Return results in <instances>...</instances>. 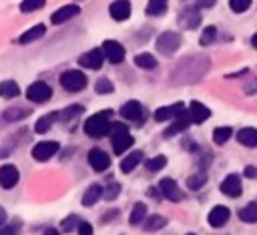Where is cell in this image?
Returning <instances> with one entry per match:
<instances>
[{
    "label": "cell",
    "mask_w": 257,
    "mask_h": 235,
    "mask_svg": "<svg viewBox=\"0 0 257 235\" xmlns=\"http://www.w3.org/2000/svg\"><path fill=\"white\" fill-rule=\"evenodd\" d=\"M108 116H110V110H102V112H96V114L88 116L86 123H84V133L88 137H92V139L104 137L106 133H110V121H108Z\"/></svg>",
    "instance_id": "obj_1"
},
{
    "label": "cell",
    "mask_w": 257,
    "mask_h": 235,
    "mask_svg": "<svg viewBox=\"0 0 257 235\" xmlns=\"http://www.w3.org/2000/svg\"><path fill=\"white\" fill-rule=\"evenodd\" d=\"M110 143H112V151L116 155H122L124 151L131 149L135 139L122 123H110Z\"/></svg>",
    "instance_id": "obj_2"
},
{
    "label": "cell",
    "mask_w": 257,
    "mask_h": 235,
    "mask_svg": "<svg viewBox=\"0 0 257 235\" xmlns=\"http://www.w3.org/2000/svg\"><path fill=\"white\" fill-rule=\"evenodd\" d=\"M60 84H62V88H66L70 92H78V90H82L86 86V74L76 70V68L64 70L60 74Z\"/></svg>",
    "instance_id": "obj_3"
},
{
    "label": "cell",
    "mask_w": 257,
    "mask_h": 235,
    "mask_svg": "<svg viewBox=\"0 0 257 235\" xmlns=\"http://www.w3.org/2000/svg\"><path fill=\"white\" fill-rule=\"evenodd\" d=\"M50 96H52V88H50L46 82H42V80H36V82H32V84L26 88V98H28L30 102L40 104V102L50 100Z\"/></svg>",
    "instance_id": "obj_4"
},
{
    "label": "cell",
    "mask_w": 257,
    "mask_h": 235,
    "mask_svg": "<svg viewBox=\"0 0 257 235\" xmlns=\"http://www.w3.org/2000/svg\"><path fill=\"white\" fill-rule=\"evenodd\" d=\"M181 46V34L179 32H163L157 38V48L163 54H173Z\"/></svg>",
    "instance_id": "obj_5"
},
{
    "label": "cell",
    "mask_w": 257,
    "mask_h": 235,
    "mask_svg": "<svg viewBox=\"0 0 257 235\" xmlns=\"http://www.w3.org/2000/svg\"><path fill=\"white\" fill-rule=\"evenodd\" d=\"M104 52L102 48H92L88 52H84L80 58H78V64H82L84 68H90V70H98L102 66V60H104Z\"/></svg>",
    "instance_id": "obj_6"
},
{
    "label": "cell",
    "mask_w": 257,
    "mask_h": 235,
    "mask_svg": "<svg viewBox=\"0 0 257 235\" xmlns=\"http://www.w3.org/2000/svg\"><path fill=\"white\" fill-rule=\"evenodd\" d=\"M102 52H104L106 60H110L112 64H118V62L124 60V48L116 40H104L102 42Z\"/></svg>",
    "instance_id": "obj_7"
},
{
    "label": "cell",
    "mask_w": 257,
    "mask_h": 235,
    "mask_svg": "<svg viewBox=\"0 0 257 235\" xmlns=\"http://www.w3.org/2000/svg\"><path fill=\"white\" fill-rule=\"evenodd\" d=\"M56 151H58V143L56 141H40V143L34 145L32 157L36 161H48Z\"/></svg>",
    "instance_id": "obj_8"
},
{
    "label": "cell",
    "mask_w": 257,
    "mask_h": 235,
    "mask_svg": "<svg viewBox=\"0 0 257 235\" xmlns=\"http://www.w3.org/2000/svg\"><path fill=\"white\" fill-rule=\"evenodd\" d=\"M88 163H90V167H92L94 171H106L108 165H110V157H108L102 149L94 147V149L88 151Z\"/></svg>",
    "instance_id": "obj_9"
},
{
    "label": "cell",
    "mask_w": 257,
    "mask_h": 235,
    "mask_svg": "<svg viewBox=\"0 0 257 235\" xmlns=\"http://www.w3.org/2000/svg\"><path fill=\"white\" fill-rule=\"evenodd\" d=\"M241 191H243V187H241V179H239V175H227L225 177V181L221 183V193L223 195H227V197H239L241 195Z\"/></svg>",
    "instance_id": "obj_10"
},
{
    "label": "cell",
    "mask_w": 257,
    "mask_h": 235,
    "mask_svg": "<svg viewBox=\"0 0 257 235\" xmlns=\"http://www.w3.org/2000/svg\"><path fill=\"white\" fill-rule=\"evenodd\" d=\"M159 189H161V193H163V197L165 199H169V201H181L183 199V193H181V189H179V185H177V181H173V179H163L161 183H159Z\"/></svg>",
    "instance_id": "obj_11"
},
{
    "label": "cell",
    "mask_w": 257,
    "mask_h": 235,
    "mask_svg": "<svg viewBox=\"0 0 257 235\" xmlns=\"http://www.w3.org/2000/svg\"><path fill=\"white\" fill-rule=\"evenodd\" d=\"M18 179H20V173H18V169L14 165L8 163V165L0 167V185L4 189H12L18 183Z\"/></svg>",
    "instance_id": "obj_12"
},
{
    "label": "cell",
    "mask_w": 257,
    "mask_h": 235,
    "mask_svg": "<svg viewBox=\"0 0 257 235\" xmlns=\"http://www.w3.org/2000/svg\"><path fill=\"white\" fill-rule=\"evenodd\" d=\"M78 14H80V6H78V4H66V6L58 8V10L50 16V20H52V24H62V22H66V20L78 16Z\"/></svg>",
    "instance_id": "obj_13"
},
{
    "label": "cell",
    "mask_w": 257,
    "mask_h": 235,
    "mask_svg": "<svg viewBox=\"0 0 257 235\" xmlns=\"http://www.w3.org/2000/svg\"><path fill=\"white\" fill-rule=\"evenodd\" d=\"M143 114H145V110H143V104H141L139 100H128V102H124V104L120 106V116H122V119L141 121Z\"/></svg>",
    "instance_id": "obj_14"
},
{
    "label": "cell",
    "mask_w": 257,
    "mask_h": 235,
    "mask_svg": "<svg viewBox=\"0 0 257 235\" xmlns=\"http://www.w3.org/2000/svg\"><path fill=\"white\" fill-rule=\"evenodd\" d=\"M183 110H185V104H183V102H175V104H169V106H161V108L155 110V121L163 123V121L175 119V116H179Z\"/></svg>",
    "instance_id": "obj_15"
},
{
    "label": "cell",
    "mask_w": 257,
    "mask_h": 235,
    "mask_svg": "<svg viewBox=\"0 0 257 235\" xmlns=\"http://www.w3.org/2000/svg\"><path fill=\"white\" fill-rule=\"evenodd\" d=\"M229 217H231V213H229V209L225 207V205H217V207H213L211 209V213H209V225L211 227H223L227 221H229Z\"/></svg>",
    "instance_id": "obj_16"
},
{
    "label": "cell",
    "mask_w": 257,
    "mask_h": 235,
    "mask_svg": "<svg viewBox=\"0 0 257 235\" xmlns=\"http://www.w3.org/2000/svg\"><path fill=\"white\" fill-rule=\"evenodd\" d=\"M179 22H181V26H185V28H197L199 22H201V14H199V10H197L195 6H187V8L181 12Z\"/></svg>",
    "instance_id": "obj_17"
},
{
    "label": "cell",
    "mask_w": 257,
    "mask_h": 235,
    "mask_svg": "<svg viewBox=\"0 0 257 235\" xmlns=\"http://www.w3.org/2000/svg\"><path fill=\"white\" fill-rule=\"evenodd\" d=\"M189 114H191V121H193V123L201 125V123H205V121L211 116V110H209L203 102L193 100V102L189 104Z\"/></svg>",
    "instance_id": "obj_18"
},
{
    "label": "cell",
    "mask_w": 257,
    "mask_h": 235,
    "mask_svg": "<svg viewBox=\"0 0 257 235\" xmlns=\"http://www.w3.org/2000/svg\"><path fill=\"white\" fill-rule=\"evenodd\" d=\"M191 123H193V121H191L189 110H183L179 116H175V123L165 131V137H173V135H177V133H183Z\"/></svg>",
    "instance_id": "obj_19"
},
{
    "label": "cell",
    "mask_w": 257,
    "mask_h": 235,
    "mask_svg": "<svg viewBox=\"0 0 257 235\" xmlns=\"http://www.w3.org/2000/svg\"><path fill=\"white\" fill-rule=\"evenodd\" d=\"M108 12H110V16L114 18V20H126L128 16H131V2L128 0H114L112 4H110V8H108Z\"/></svg>",
    "instance_id": "obj_20"
},
{
    "label": "cell",
    "mask_w": 257,
    "mask_h": 235,
    "mask_svg": "<svg viewBox=\"0 0 257 235\" xmlns=\"http://www.w3.org/2000/svg\"><path fill=\"white\" fill-rule=\"evenodd\" d=\"M100 197H104V189H102L98 183H94V185H90V187L84 191V195H82V205L90 207V205H94Z\"/></svg>",
    "instance_id": "obj_21"
},
{
    "label": "cell",
    "mask_w": 257,
    "mask_h": 235,
    "mask_svg": "<svg viewBox=\"0 0 257 235\" xmlns=\"http://www.w3.org/2000/svg\"><path fill=\"white\" fill-rule=\"evenodd\" d=\"M237 141H239L241 145H245V147H249V149H253V147H257V129H253V127H247V129H241V131L237 133Z\"/></svg>",
    "instance_id": "obj_22"
},
{
    "label": "cell",
    "mask_w": 257,
    "mask_h": 235,
    "mask_svg": "<svg viewBox=\"0 0 257 235\" xmlns=\"http://www.w3.org/2000/svg\"><path fill=\"white\" fill-rule=\"evenodd\" d=\"M44 32H46V26H44V24H36V26H32V28H28L24 34H20L18 42H20V44L34 42V40H38L40 36H44Z\"/></svg>",
    "instance_id": "obj_23"
},
{
    "label": "cell",
    "mask_w": 257,
    "mask_h": 235,
    "mask_svg": "<svg viewBox=\"0 0 257 235\" xmlns=\"http://www.w3.org/2000/svg\"><path fill=\"white\" fill-rule=\"evenodd\" d=\"M141 161H143V151H133V153H128V155L120 161V171H122V173H131Z\"/></svg>",
    "instance_id": "obj_24"
},
{
    "label": "cell",
    "mask_w": 257,
    "mask_h": 235,
    "mask_svg": "<svg viewBox=\"0 0 257 235\" xmlns=\"http://www.w3.org/2000/svg\"><path fill=\"white\" fill-rule=\"evenodd\" d=\"M28 114H30V108H28V106H12V108H8L2 116H4V121L14 123V121H20V119H26Z\"/></svg>",
    "instance_id": "obj_25"
},
{
    "label": "cell",
    "mask_w": 257,
    "mask_h": 235,
    "mask_svg": "<svg viewBox=\"0 0 257 235\" xmlns=\"http://www.w3.org/2000/svg\"><path fill=\"white\" fill-rule=\"evenodd\" d=\"M20 94V88L16 84V80H2L0 82V96L4 98H14Z\"/></svg>",
    "instance_id": "obj_26"
},
{
    "label": "cell",
    "mask_w": 257,
    "mask_h": 235,
    "mask_svg": "<svg viewBox=\"0 0 257 235\" xmlns=\"http://www.w3.org/2000/svg\"><path fill=\"white\" fill-rule=\"evenodd\" d=\"M239 219L245 223H255L257 221V203H247L245 207L239 209Z\"/></svg>",
    "instance_id": "obj_27"
},
{
    "label": "cell",
    "mask_w": 257,
    "mask_h": 235,
    "mask_svg": "<svg viewBox=\"0 0 257 235\" xmlns=\"http://www.w3.org/2000/svg\"><path fill=\"white\" fill-rule=\"evenodd\" d=\"M135 64H137L139 68L153 70V68L157 66V58H155L153 54H149V52H141V54H137V56H135Z\"/></svg>",
    "instance_id": "obj_28"
},
{
    "label": "cell",
    "mask_w": 257,
    "mask_h": 235,
    "mask_svg": "<svg viewBox=\"0 0 257 235\" xmlns=\"http://www.w3.org/2000/svg\"><path fill=\"white\" fill-rule=\"evenodd\" d=\"M54 121H58L56 112H52V114H44V116H40V119L36 121L34 131H36V133H40V135H44L46 131H50V127H52V123H54Z\"/></svg>",
    "instance_id": "obj_29"
},
{
    "label": "cell",
    "mask_w": 257,
    "mask_h": 235,
    "mask_svg": "<svg viewBox=\"0 0 257 235\" xmlns=\"http://www.w3.org/2000/svg\"><path fill=\"white\" fill-rule=\"evenodd\" d=\"M165 225H167V219L161 217V215H153V217H147V219L143 221L145 231H159V229H163Z\"/></svg>",
    "instance_id": "obj_30"
},
{
    "label": "cell",
    "mask_w": 257,
    "mask_h": 235,
    "mask_svg": "<svg viewBox=\"0 0 257 235\" xmlns=\"http://www.w3.org/2000/svg\"><path fill=\"white\" fill-rule=\"evenodd\" d=\"M167 6H169V0H149L147 14L149 16H161V14H165Z\"/></svg>",
    "instance_id": "obj_31"
},
{
    "label": "cell",
    "mask_w": 257,
    "mask_h": 235,
    "mask_svg": "<svg viewBox=\"0 0 257 235\" xmlns=\"http://www.w3.org/2000/svg\"><path fill=\"white\" fill-rule=\"evenodd\" d=\"M145 215H147V205H145V203H135L133 213H131V217H128L131 225H139V223H143V221H145Z\"/></svg>",
    "instance_id": "obj_32"
},
{
    "label": "cell",
    "mask_w": 257,
    "mask_h": 235,
    "mask_svg": "<svg viewBox=\"0 0 257 235\" xmlns=\"http://www.w3.org/2000/svg\"><path fill=\"white\" fill-rule=\"evenodd\" d=\"M231 135H233V131L229 127H219V129L213 131V143L215 145H225L231 139Z\"/></svg>",
    "instance_id": "obj_33"
},
{
    "label": "cell",
    "mask_w": 257,
    "mask_h": 235,
    "mask_svg": "<svg viewBox=\"0 0 257 235\" xmlns=\"http://www.w3.org/2000/svg\"><path fill=\"white\" fill-rule=\"evenodd\" d=\"M78 112H82V106L80 104H72V106H66L64 110H60V112H56V116H58V121H70V119H74Z\"/></svg>",
    "instance_id": "obj_34"
},
{
    "label": "cell",
    "mask_w": 257,
    "mask_h": 235,
    "mask_svg": "<svg viewBox=\"0 0 257 235\" xmlns=\"http://www.w3.org/2000/svg\"><path fill=\"white\" fill-rule=\"evenodd\" d=\"M165 165H167V157H165V155H157V157H153V159L145 161V167H147L149 171H153V173L161 171Z\"/></svg>",
    "instance_id": "obj_35"
},
{
    "label": "cell",
    "mask_w": 257,
    "mask_h": 235,
    "mask_svg": "<svg viewBox=\"0 0 257 235\" xmlns=\"http://www.w3.org/2000/svg\"><path fill=\"white\" fill-rule=\"evenodd\" d=\"M205 183H207V177H205V173H195V175H191V177L187 179V187H189V189H193V191L201 189Z\"/></svg>",
    "instance_id": "obj_36"
},
{
    "label": "cell",
    "mask_w": 257,
    "mask_h": 235,
    "mask_svg": "<svg viewBox=\"0 0 257 235\" xmlns=\"http://www.w3.org/2000/svg\"><path fill=\"white\" fill-rule=\"evenodd\" d=\"M215 38H217V28H215V26H207V28L203 30L199 42H201V46H207V44H211Z\"/></svg>",
    "instance_id": "obj_37"
},
{
    "label": "cell",
    "mask_w": 257,
    "mask_h": 235,
    "mask_svg": "<svg viewBox=\"0 0 257 235\" xmlns=\"http://www.w3.org/2000/svg\"><path fill=\"white\" fill-rule=\"evenodd\" d=\"M94 90H96L98 94H106V92H112V90H114V86H112V80H108V78H98V80H96V84H94Z\"/></svg>",
    "instance_id": "obj_38"
},
{
    "label": "cell",
    "mask_w": 257,
    "mask_h": 235,
    "mask_svg": "<svg viewBox=\"0 0 257 235\" xmlns=\"http://www.w3.org/2000/svg\"><path fill=\"white\" fill-rule=\"evenodd\" d=\"M42 6H44V0H22L20 10L22 12H34V10L42 8Z\"/></svg>",
    "instance_id": "obj_39"
},
{
    "label": "cell",
    "mask_w": 257,
    "mask_h": 235,
    "mask_svg": "<svg viewBox=\"0 0 257 235\" xmlns=\"http://www.w3.org/2000/svg\"><path fill=\"white\" fill-rule=\"evenodd\" d=\"M78 223H80V221H78L76 215H68V217L62 221V231H64V233H70L74 227H78Z\"/></svg>",
    "instance_id": "obj_40"
},
{
    "label": "cell",
    "mask_w": 257,
    "mask_h": 235,
    "mask_svg": "<svg viewBox=\"0 0 257 235\" xmlns=\"http://www.w3.org/2000/svg\"><path fill=\"white\" fill-rule=\"evenodd\" d=\"M229 6L233 12H245L251 6V0H229Z\"/></svg>",
    "instance_id": "obj_41"
},
{
    "label": "cell",
    "mask_w": 257,
    "mask_h": 235,
    "mask_svg": "<svg viewBox=\"0 0 257 235\" xmlns=\"http://www.w3.org/2000/svg\"><path fill=\"white\" fill-rule=\"evenodd\" d=\"M18 231H20V225H16V223L0 227V235H18Z\"/></svg>",
    "instance_id": "obj_42"
},
{
    "label": "cell",
    "mask_w": 257,
    "mask_h": 235,
    "mask_svg": "<svg viewBox=\"0 0 257 235\" xmlns=\"http://www.w3.org/2000/svg\"><path fill=\"white\" fill-rule=\"evenodd\" d=\"M118 191H120V187H118V183H112L106 191H104V199L106 201H112V199H116V195H118Z\"/></svg>",
    "instance_id": "obj_43"
},
{
    "label": "cell",
    "mask_w": 257,
    "mask_h": 235,
    "mask_svg": "<svg viewBox=\"0 0 257 235\" xmlns=\"http://www.w3.org/2000/svg\"><path fill=\"white\" fill-rule=\"evenodd\" d=\"M76 229H78V235H92V225L88 221H80Z\"/></svg>",
    "instance_id": "obj_44"
},
{
    "label": "cell",
    "mask_w": 257,
    "mask_h": 235,
    "mask_svg": "<svg viewBox=\"0 0 257 235\" xmlns=\"http://www.w3.org/2000/svg\"><path fill=\"white\" fill-rule=\"evenodd\" d=\"M199 2V6H203V8H211L213 4H215V0H197Z\"/></svg>",
    "instance_id": "obj_45"
},
{
    "label": "cell",
    "mask_w": 257,
    "mask_h": 235,
    "mask_svg": "<svg viewBox=\"0 0 257 235\" xmlns=\"http://www.w3.org/2000/svg\"><path fill=\"white\" fill-rule=\"evenodd\" d=\"M245 175H247V177H253V175H257V171H255L253 167H245Z\"/></svg>",
    "instance_id": "obj_46"
},
{
    "label": "cell",
    "mask_w": 257,
    "mask_h": 235,
    "mask_svg": "<svg viewBox=\"0 0 257 235\" xmlns=\"http://www.w3.org/2000/svg\"><path fill=\"white\" fill-rule=\"evenodd\" d=\"M42 235H58V231L54 229V227H48V229H44V233Z\"/></svg>",
    "instance_id": "obj_47"
},
{
    "label": "cell",
    "mask_w": 257,
    "mask_h": 235,
    "mask_svg": "<svg viewBox=\"0 0 257 235\" xmlns=\"http://www.w3.org/2000/svg\"><path fill=\"white\" fill-rule=\"evenodd\" d=\"M4 221H6V211L0 207V227H2V223H4Z\"/></svg>",
    "instance_id": "obj_48"
},
{
    "label": "cell",
    "mask_w": 257,
    "mask_h": 235,
    "mask_svg": "<svg viewBox=\"0 0 257 235\" xmlns=\"http://www.w3.org/2000/svg\"><path fill=\"white\" fill-rule=\"evenodd\" d=\"M251 44H253V46H255V48H257V32H255V34H253V38H251Z\"/></svg>",
    "instance_id": "obj_49"
},
{
    "label": "cell",
    "mask_w": 257,
    "mask_h": 235,
    "mask_svg": "<svg viewBox=\"0 0 257 235\" xmlns=\"http://www.w3.org/2000/svg\"><path fill=\"white\" fill-rule=\"evenodd\" d=\"M187 235H195V233H187Z\"/></svg>",
    "instance_id": "obj_50"
}]
</instances>
